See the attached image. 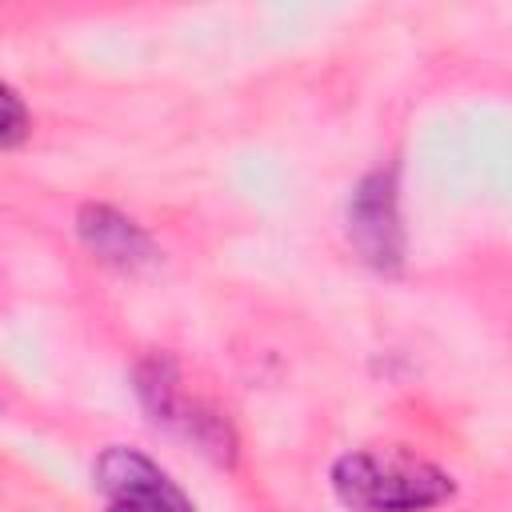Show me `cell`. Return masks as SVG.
Returning a JSON list of instances; mask_svg holds the SVG:
<instances>
[{"mask_svg":"<svg viewBox=\"0 0 512 512\" xmlns=\"http://www.w3.org/2000/svg\"><path fill=\"white\" fill-rule=\"evenodd\" d=\"M76 232L88 244V252H96L100 260H108L116 268H140L152 260L148 232L132 216H124L108 204H84L76 212Z\"/></svg>","mask_w":512,"mask_h":512,"instance_id":"4","label":"cell"},{"mask_svg":"<svg viewBox=\"0 0 512 512\" xmlns=\"http://www.w3.org/2000/svg\"><path fill=\"white\" fill-rule=\"evenodd\" d=\"M332 492L352 512H428L452 496V476L404 448H364L332 464Z\"/></svg>","mask_w":512,"mask_h":512,"instance_id":"1","label":"cell"},{"mask_svg":"<svg viewBox=\"0 0 512 512\" xmlns=\"http://www.w3.org/2000/svg\"><path fill=\"white\" fill-rule=\"evenodd\" d=\"M24 136H28V108L8 84H0V148H16Z\"/></svg>","mask_w":512,"mask_h":512,"instance_id":"5","label":"cell"},{"mask_svg":"<svg viewBox=\"0 0 512 512\" xmlns=\"http://www.w3.org/2000/svg\"><path fill=\"white\" fill-rule=\"evenodd\" d=\"M348 240L364 264L376 272H400L404 264V224L396 200V172L376 168L368 172L348 200Z\"/></svg>","mask_w":512,"mask_h":512,"instance_id":"2","label":"cell"},{"mask_svg":"<svg viewBox=\"0 0 512 512\" xmlns=\"http://www.w3.org/2000/svg\"><path fill=\"white\" fill-rule=\"evenodd\" d=\"M108 512H172V508L152 500H108Z\"/></svg>","mask_w":512,"mask_h":512,"instance_id":"6","label":"cell"},{"mask_svg":"<svg viewBox=\"0 0 512 512\" xmlns=\"http://www.w3.org/2000/svg\"><path fill=\"white\" fill-rule=\"evenodd\" d=\"M92 476L108 500H152L172 512H192V500L176 488V480L136 448H124V444L104 448Z\"/></svg>","mask_w":512,"mask_h":512,"instance_id":"3","label":"cell"}]
</instances>
